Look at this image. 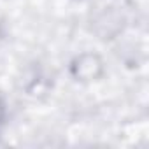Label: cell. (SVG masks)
<instances>
[{
  "mask_svg": "<svg viewBox=\"0 0 149 149\" xmlns=\"http://www.w3.org/2000/svg\"><path fill=\"white\" fill-rule=\"evenodd\" d=\"M70 74H72V77L76 81H81V83L97 81L104 74V61L100 60L98 54L84 53V54L77 56L72 61Z\"/></svg>",
  "mask_w": 149,
  "mask_h": 149,
  "instance_id": "6da1fadb",
  "label": "cell"
},
{
  "mask_svg": "<svg viewBox=\"0 0 149 149\" xmlns=\"http://www.w3.org/2000/svg\"><path fill=\"white\" fill-rule=\"evenodd\" d=\"M4 114H6V111H4V105L0 104V123H2V119H4Z\"/></svg>",
  "mask_w": 149,
  "mask_h": 149,
  "instance_id": "7a4b0ae2",
  "label": "cell"
}]
</instances>
